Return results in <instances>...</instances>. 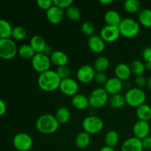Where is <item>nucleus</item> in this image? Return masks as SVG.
I'll list each match as a JSON object with an SVG mask.
<instances>
[{
    "instance_id": "39",
    "label": "nucleus",
    "mask_w": 151,
    "mask_h": 151,
    "mask_svg": "<svg viewBox=\"0 0 151 151\" xmlns=\"http://www.w3.org/2000/svg\"><path fill=\"white\" fill-rule=\"evenodd\" d=\"M107 75L105 72H96L95 76H94V81L98 84H104L106 83L107 80Z\"/></svg>"
},
{
    "instance_id": "46",
    "label": "nucleus",
    "mask_w": 151,
    "mask_h": 151,
    "mask_svg": "<svg viewBox=\"0 0 151 151\" xmlns=\"http://www.w3.org/2000/svg\"><path fill=\"white\" fill-rule=\"evenodd\" d=\"M99 151H115L113 147H108V146H104V147H102Z\"/></svg>"
},
{
    "instance_id": "31",
    "label": "nucleus",
    "mask_w": 151,
    "mask_h": 151,
    "mask_svg": "<svg viewBox=\"0 0 151 151\" xmlns=\"http://www.w3.org/2000/svg\"><path fill=\"white\" fill-rule=\"evenodd\" d=\"M18 54L24 59H32L35 55V52L31 47L30 44H22L18 49Z\"/></svg>"
},
{
    "instance_id": "12",
    "label": "nucleus",
    "mask_w": 151,
    "mask_h": 151,
    "mask_svg": "<svg viewBox=\"0 0 151 151\" xmlns=\"http://www.w3.org/2000/svg\"><path fill=\"white\" fill-rule=\"evenodd\" d=\"M78 88L79 86L78 82L72 78L61 80L59 86V89L63 94L66 96H72V97L78 94Z\"/></svg>"
},
{
    "instance_id": "50",
    "label": "nucleus",
    "mask_w": 151,
    "mask_h": 151,
    "mask_svg": "<svg viewBox=\"0 0 151 151\" xmlns=\"http://www.w3.org/2000/svg\"><path fill=\"white\" fill-rule=\"evenodd\" d=\"M150 128H151V125H150Z\"/></svg>"
},
{
    "instance_id": "44",
    "label": "nucleus",
    "mask_w": 151,
    "mask_h": 151,
    "mask_svg": "<svg viewBox=\"0 0 151 151\" xmlns=\"http://www.w3.org/2000/svg\"><path fill=\"white\" fill-rule=\"evenodd\" d=\"M7 111V106L5 102L0 98V116L4 115Z\"/></svg>"
},
{
    "instance_id": "35",
    "label": "nucleus",
    "mask_w": 151,
    "mask_h": 151,
    "mask_svg": "<svg viewBox=\"0 0 151 151\" xmlns=\"http://www.w3.org/2000/svg\"><path fill=\"white\" fill-rule=\"evenodd\" d=\"M11 36L17 41H22L27 36V30L24 27L16 26L13 27Z\"/></svg>"
},
{
    "instance_id": "9",
    "label": "nucleus",
    "mask_w": 151,
    "mask_h": 151,
    "mask_svg": "<svg viewBox=\"0 0 151 151\" xmlns=\"http://www.w3.org/2000/svg\"><path fill=\"white\" fill-rule=\"evenodd\" d=\"M15 148L19 151H29L32 148L33 141L30 136L26 133H18L13 139Z\"/></svg>"
},
{
    "instance_id": "3",
    "label": "nucleus",
    "mask_w": 151,
    "mask_h": 151,
    "mask_svg": "<svg viewBox=\"0 0 151 151\" xmlns=\"http://www.w3.org/2000/svg\"><path fill=\"white\" fill-rule=\"evenodd\" d=\"M118 27L120 35L127 38H134L140 32V24L135 19L131 18L122 19Z\"/></svg>"
},
{
    "instance_id": "40",
    "label": "nucleus",
    "mask_w": 151,
    "mask_h": 151,
    "mask_svg": "<svg viewBox=\"0 0 151 151\" xmlns=\"http://www.w3.org/2000/svg\"><path fill=\"white\" fill-rule=\"evenodd\" d=\"M37 4L40 8L45 10H49L53 5V2L52 0H38Z\"/></svg>"
},
{
    "instance_id": "13",
    "label": "nucleus",
    "mask_w": 151,
    "mask_h": 151,
    "mask_svg": "<svg viewBox=\"0 0 151 151\" xmlns=\"http://www.w3.org/2000/svg\"><path fill=\"white\" fill-rule=\"evenodd\" d=\"M150 130V125L148 122L142 120L137 121L133 127V133L134 134V137L141 140L148 137Z\"/></svg>"
},
{
    "instance_id": "4",
    "label": "nucleus",
    "mask_w": 151,
    "mask_h": 151,
    "mask_svg": "<svg viewBox=\"0 0 151 151\" xmlns=\"http://www.w3.org/2000/svg\"><path fill=\"white\" fill-rule=\"evenodd\" d=\"M125 102L129 106L136 108L145 103L146 94L142 88L137 87H132L128 88L125 94Z\"/></svg>"
},
{
    "instance_id": "8",
    "label": "nucleus",
    "mask_w": 151,
    "mask_h": 151,
    "mask_svg": "<svg viewBox=\"0 0 151 151\" xmlns=\"http://www.w3.org/2000/svg\"><path fill=\"white\" fill-rule=\"evenodd\" d=\"M51 63L50 56L42 52L35 53L34 57L31 59V64L32 68L39 74L50 70Z\"/></svg>"
},
{
    "instance_id": "33",
    "label": "nucleus",
    "mask_w": 151,
    "mask_h": 151,
    "mask_svg": "<svg viewBox=\"0 0 151 151\" xmlns=\"http://www.w3.org/2000/svg\"><path fill=\"white\" fill-rule=\"evenodd\" d=\"M124 8L129 13H136L141 10V2L139 0H126L124 2Z\"/></svg>"
},
{
    "instance_id": "43",
    "label": "nucleus",
    "mask_w": 151,
    "mask_h": 151,
    "mask_svg": "<svg viewBox=\"0 0 151 151\" xmlns=\"http://www.w3.org/2000/svg\"><path fill=\"white\" fill-rule=\"evenodd\" d=\"M143 148L146 150H151V136L145 137L142 140Z\"/></svg>"
},
{
    "instance_id": "38",
    "label": "nucleus",
    "mask_w": 151,
    "mask_h": 151,
    "mask_svg": "<svg viewBox=\"0 0 151 151\" xmlns=\"http://www.w3.org/2000/svg\"><path fill=\"white\" fill-rule=\"evenodd\" d=\"M53 4L59 8L67 9L72 5L73 1L72 0H52Z\"/></svg>"
},
{
    "instance_id": "2",
    "label": "nucleus",
    "mask_w": 151,
    "mask_h": 151,
    "mask_svg": "<svg viewBox=\"0 0 151 151\" xmlns=\"http://www.w3.org/2000/svg\"><path fill=\"white\" fill-rule=\"evenodd\" d=\"M59 122L52 114H46L40 116L35 122V127L38 132L43 134H52L58 130Z\"/></svg>"
},
{
    "instance_id": "20",
    "label": "nucleus",
    "mask_w": 151,
    "mask_h": 151,
    "mask_svg": "<svg viewBox=\"0 0 151 151\" xmlns=\"http://www.w3.org/2000/svg\"><path fill=\"white\" fill-rule=\"evenodd\" d=\"M72 104L78 110H85L89 106L88 97L85 94L78 93L72 98Z\"/></svg>"
},
{
    "instance_id": "15",
    "label": "nucleus",
    "mask_w": 151,
    "mask_h": 151,
    "mask_svg": "<svg viewBox=\"0 0 151 151\" xmlns=\"http://www.w3.org/2000/svg\"><path fill=\"white\" fill-rule=\"evenodd\" d=\"M124 87V84L121 80L116 77L109 78L104 85V88L107 93L111 95L119 94Z\"/></svg>"
},
{
    "instance_id": "23",
    "label": "nucleus",
    "mask_w": 151,
    "mask_h": 151,
    "mask_svg": "<svg viewBox=\"0 0 151 151\" xmlns=\"http://www.w3.org/2000/svg\"><path fill=\"white\" fill-rule=\"evenodd\" d=\"M136 115L139 120L148 122L151 119V106L146 103L141 105L136 109Z\"/></svg>"
},
{
    "instance_id": "41",
    "label": "nucleus",
    "mask_w": 151,
    "mask_h": 151,
    "mask_svg": "<svg viewBox=\"0 0 151 151\" xmlns=\"http://www.w3.org/2000/svg\"><path fill=\"white\" fill-rule=\"evenodd\" d=\"M134 83H135L136 86L137 88H142V87L147 86V78L144 76V75H139V76L136 77L135 80H134Z\"/></svg>"
},
{
    "instance_id": "10",
    "label": "nucleus",
    "mask_w": 151,
    "mask_h": 151,
    "mask_svg": "<svg viewBox=\"0 0 151 151\" xmlns=\"http://www.w3.org/2000/svg\"><path fill=\"white\" fill-rule=\"evenodd\" d=\"M96 71L94 66L85 64L79 67L77 71V78L83 83H89L94 79Z\"/></svg>"
},
{
    "instance_id": "11",
    "label": "nucleus",
    "mask_w": 151,
    "mask_h": 151,
    "mask_svg": "<svg viewBox=\"0 0 151 151\" xmlns=\"http://www.w3.org/2000/svg\"><path fill=\"white\" fill-rule=\"evenodd\" d=\"M100 36L106 43H111L116 41L120 36L119 27L111 25H105L100 32Z\"/></svg>"
},
{
    "instance_id": "14",
    "label": "nucleus",
    "mask_w": 151,
    "mask_h": 151,
    "mask_svg": "<svg viewBox=\"0 0 151 151\" xmlns=\"http://www.w3.org/2000/svg\"><path fill=\"white\" fill-rule=\"evenodd\" d=\"M64 15L63 10L56 7L54 4L46 12L47 20L52 24H59L61 23L64 19Z\"/></svg>"
},
{
    "instance_id": "42",
    "label": "nucleus",
    "mask_w": 151,
    "mask_h": 151,
    "mask_svg": "<svg viewBox=\"0 0 151 151\" xmlns=\"http://www.w3.org/2000/svg\"><path fill=\"white\" fill-rule=\"evenodd\" d=\"M142 56L145 61L151 63V47H146L142 52Z\"/></svg>"
},
{
    "instance_id": "5",
    "label": "nucleus",
    "mask_w": 151,
    "mask_h": 151,
    "mask_svg": "<svg viewBox=\"0 0 151 151\" xmlns=\"http://www.w3.org/2000/svg\"><path fill=\"white\" fill-rule=\"evenodd\" d=\"M109 94L104 88H96L91 91L88 96L89 106L94 109H100L108 103Z\"/></svg>"
},
{
    "instance_id": "18",
    "label": "nucleus",
    "mask_w": 151,
    "mask_h": 151,
    "mask_svg": "<svg viewBox=\"0 0 151 151\" xmlns=\"http://www.w3.org/2000/svg\"><path fill=\"white\" fill-rule=\"evenodd\" d=\"M50 58L51 63L57 66L58 67L66 66L68 61H69V58H68L67 55L61 50L53 51Z\"/></svg>"
},
{
    "instance_id": "16",
    "label": "nucleus",
    "mask_w": 151,
    "mask_h": 151,
    "mask_svg": "<svg viewBox=\"0 0 151 151\" xmlns=\"http://www.w3.org/2000/svg\"><path fill=\"white\" fill-rule=\"evenodd\" d=\"M142 140L135 137L127 139L121 147V151H143Z\"/></svg>"
},
{
    "instance_id": "21",
    "label": "nucleus",
    "mask_w": 151,
    "mask_h": 151,
    "mask_svg": "<svg viewBox=\"0 0 151 151\" xmlns=\"http://www.w3.org/2000/svg\"><path fill=\"white\" fill-rule=\"evenodd\" d=\"M29 44L32 47L35 53H43L44 50H45L46 47L47 46L45 39L39 35H33L31 38Z\"/></svg>"
},
{
    "instance_id": "25",
    "label": "nucleus",
    "mask_w": 151,
    "mask_h": 151,
    "mask_svg": "<svg viewBox=\"0 0 151 151\" xmlns=\"http://www.w3.org/2000/svg\"><path fill=\"white\" fill-rule=\"evenodd\" d=\"M55 116L57 119L59 124H61V125L66 124L70 119V111H69V109L68 108L65 107V106H62V107H60L56 111V114L55 115Z\"/></svg>"
},
{
    "instance_id": "19",
    "label": "nucleus",
    "mask_w": 151,
    "mask_h": 151,
    "mask_svg": "<svg viewBox=\"0 0 151 151\" xmlns=\"http://www.w3.org/2000/svg\"><path fill=\"white\" fill-rule=\"evenodd\" d=\"M115 77L121 81H127L131 77V70L130 66L127 63H120L116 65L114 69Z\"/></svg>"
},
{
    "instance_id": "1",
    "label": "nucleus",
    "mask_w": 151,
    "mask_h": 151,
    "mask_svg": "<svg viewBox=\"0 0 151 151\" xmlns=\"http://www.w3.org/2000/svg\"><path fill=\"white\" fill-rule=\"evenodd\" d=\"M60 81L61 79L57 72L51 69L40 74L38 78V86L43 91L48 92L55 91L59 88Z\"/></svg>"
},
{
    "instance_id": "48",
    "label": "nucleus",
    "mask_w": 151,
    "mask_h": 151,
    "mask_svg": "<svg viewBox=\"0 0 151 151\" xmlns=\"http://www.w3.org/2000/svg\"><path fill=\"white\" fill-rule=\"evenodd\" d=\"M145 66L146 70L151 71V63H150V62H145Z\"/></svg>"
},
{
    "instance_id": "34",
    "label": "nucleus",
    "mask_w": 151,
    "mask_h": 151,
    "mask_svg": "<svg viewBox=\"0 0 151 151\" xmlns=\"http://www.w3.org/2000/svg\"><path fill=\"white\" fill-rule=\"evenodd\" d=\"M66 15L69 19L72 21H78L81 17V11L78 7L72 5L66 9Z\"/></svg>"
},
{
    "instance_id": "36",
    "label": "nucleus",
    "mask_w": 151,
    "mask_h": 151,
    "mask_svg": "<svg viewBox=\"0 0 151 151\" xmlns=\"http://www.w3.org/2000/svg\"><path fill=\"white\" fill-rule=\"evenodd\" d=\"M81 32L85 35L88 37H91L94 35L95 32V27L91 22H84L81 27Z\"/></svg>"
},
{
    "instance_id": "45",
    "label": "nucleus",
    "mask_w": 151,
    "mask_h": 151,
    "mask_svg": "<svg viewBox=\"0 0 151 151\" xmlns=\"http://www.w3.org/2000/svg\"><path fill=\"white\" fill-rule=\"evenodd\" d=\"M52 52L53 51H52V47H50V46H49L48 44H47V46L46 47L45 50H44V52H43V53H44V54L50 56V55H51L52 53Z\"/></svg>"
},
{
    "instance_id": "27",
    "label": "nucleus",
    "mask_w": 151,
    "mask_h": 151,
    "mask_svg": "<svg viewBox=\"0 0 151 151\" xmlns=\"http://www.w3.org/2000/svg\"><path fill=\"white\" fill-rule=\"evenodd\" d=\"M91 142L90 134L85 131L79 133L75 137V145L81 149L86 148L88 147Z\"/></svg>"
},
{
    "instance_id": "17",
    "label": "nucleus",
    "mask_w": 151,
    "mask_h": 151,
    "mask_svg": "<svg viewBox=\"0 0 151 151\" xmlns=\"http://www.w3.org/2000/svg\"><path fill=\"white\" fill-rule=\"evenodd\" d=\"M88 46L90 50L95 53H100L106 48V42L100 35H93L88 39Z\"/></svg>"
},
{
    "instance_id": "24",
    "label": "nucleus",
    "mask_w": 151,
    "mask_h": 151,
    "mask_svg": "<svg viewBox=\"0 0 151 151\" xmlns=\"http://www.w3.org/2000/svg\"><path fill=\"white\" fill-rule=\"evenodd\" d=\"M109 105L113 109H120L122 108L125 104L126 103L125 102V95L122 94H116L111 95L109 97V100H108Z\"/></svg>"
},
{
    "instance_id": "32",
    "label": "nucleus",
    "mask_w": 151,
    "mask_h": 151,
    "mask_svg": "<svg viewBox=\"0 0 151 151\" xmlns=\"http://www.w3.org/2000/svg\"><path fill=\"white\" fill-rule=\"evenodd\" d=\"M129 66L131 68V73L135 75L136 76L143 75L146 70L145 63L140 60H134Z\"/></svg>"
},
{
    "instance_id": "30",
    "label": "nucleus",
    "mask_w": 151,
    "mask_h": 151,
    "mask_svg": "<svg viewBox=\"0 0 151 151\" xmlns=\"http://www.w3.org/2000/svg\"><path fill=\"white\" fill-rule=\"evenodd\" d=\"M110 65L108 58L105 56H100L95 60L94 63V69L96 72H105Z\"/></svg>"
},
{
    "instance_id": "47",
    "label": "nucleus",
    "mask_w": 151,
    "mask_h": 151,
    "mask_svg": "<svg viewBox=\"0 0 151 151\" xmlns=\"http://www.w3.org/2000/svg\"><path fill=\"white\" fill-rule=\"evenodd\" d=\"M99 2L103 4H109L113 2V1H112V0H100Z\"/></svg>"
},
{
    "instance_id": "6",
    "label": "nucleus",
    "mask_w": 151,
    "mask_h": 151,
    "mask_svg": "<svg viewBox=\"0 0 151 151\" xmlns=\"http://www.w3.org/2000/svg\"><path fill=\"white\" fill-rule=\"evenodd\" d=\"M104 126L103 119L95 115L88 116L83 119L82 127L84 131L89 134H95L100 132Z\"/></svg>"
},
{
    "instance_id": "22",
    "label": "nucleus",
    "mask_w": 151,
    "mask_h": 151,
    "mask_svg": "<svg viewBox=\"0 0 151 151\" xmlns=\"http://www.w3.org/2000/svg\"><path fill=\"white\" fill-rule=\"evenodd\" d=\"M104 20L106 24L118 27L122 21V19L119 13L116 10H109L105 13Z\"/></svg>"
},
{
    "instance_id": "7",
    "label": "nucleus",
    "mask_w": 151,
    "mask_h": 151,
    "mask_svg": "<svg viewBox=\"0 0 151 151\" xmlns=\"http://www.w3.org/2000/svg\"><path fill=\"white\" fill-rule=\"evenodd\" d=\"M17 53V46L11 38L0 39V58L10 60L13 58Z\"/></svg>"
},
{
    "instance_id": "37",
    "label": "nucleus",
    "mask_w": 151,
    "mask_h": 151,
    "mask_svg": "<svg viewBox=\"0 0 151 151\" xmlns=\"http://www.w3.org/2000/svg\"><path fill=\"white\" fill-rule=\"evenodd\" d=\"M55 72H57V74L58 75V76L60 77V78L61 80L66 79V78H70V69L68 66H60V67H58L57 69L55 70Z\"/></svg>"
},
{
    "instance_id": "29",
    "label": "nucleus",
    "mask_w": 151,
    "mask_h": 151,
    "mask_svg": "<svg viewBox=\"0 0 151 151\" xmlns=\"http://www.w3.org/2000/svg\"><path fill=\"white\" fill-rule=\"evenodd\" d=\"M119 134L116 131L114 130H111V131H108L107 134L105 136L104 142L106 146L110 147H114L119 143Z\"/></svg>"
},
{
    "instance_id": "28",
    "label": "nucleus",
    "mask_w": 151,
    "mask_h": 151,
    "mask_svg": "<svg viewBox=\"0 0 151 151\" xmlns=\"http://www.w3.org/2000/svg\"><path fill=\"white\" fill-rule=\"evenodd\" d=\"M13 27L11 24L4 19H0V39L10 38L11 37Z\"/></svg>"
},
{
    "instance_id": "49",
    "label": "nucleus",
    "mask_w": 151,
    "mask_h": 151,
    "mask_svg": "<svg viewBox=\"0 0 151 151\" xmlns=\"http://www.w3.org/2000/svg\"><path fill=\"white\" fill-rule=\"evenodd\" d=\"M147 86L151 89V75L147 78Z\"/></svg>"
},
{
    "instance_id": "26",
    "label": "nucleus",
    "mask_w": 151,
    "mask_h": 151,
    "mask_svg": "<svg viewBox=\"0 0 151 151\" xmlns=\"http://www.w3.org/2000/svg\"><path fill=\"white\" fill-rule=\"evenodd\" d=\"M139 23L145 27H151V9H142L138 14Z\"/></svg>"
}]
</instances>
